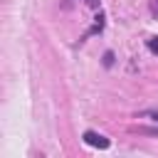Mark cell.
Masks as SVG:
<instances>
[{
  "instance_id": "cell-3",
  "label": "cell",
  "mask_w": 158,
  "mask_h": 158,
  "mask_svg": "<svg viewBox=\"0 0 158 158\" xmlns=\"http://www.w3.org/2000/svg\"><path fill=\"white\" fill-rule=\"evenodd\" d=\"M84 2H86L89 7H94V10H99V7H101V0H84Z\"/></svg>"
},
{
  "instance_id": "cell-6",
  "label": "cell",
  "mask_w": 158,
  "mask_h": 158,
  "mask_svg": "<svg viewBox=\"0 0 158 158\" xmlns=\"http://www.w3.org/2000/svg\"><path fill=\"white\" fill-rule=\"evenodd\" d=\"M151 118H153V121H158V111H151Z\"/></svg>"
},
{
  "instance_id": "cell-5",
  "label": "cell",
  "mask_w": 158,
  "mask_h": 158,
  "mask_svg": "<svg viewBox=\"0 0 158 158\" xmlns=\"http://www.w3.org/2000/svg\"><path fill=\"white\" fill-rule=\"evenodd\" d=\"M151 7H153V15L158 17V0H151Z\"/></svg>"
},
{
  "instance_id": "cell-1",
  "label": "cell",
  "mask_w": 158,
  "mask_h": 158,
  "mask_svg": "<svg viewBox=\"0 0 158 158\" xmlns=\"http://www.w3.org/2000/svg\"><path fill=\"white\" fill-rule=\"evenodd\" d=\"M84 143L91 146V148H99V151H106L111 146V141L104 133H96V131H84Z\"/></svg>"
},
{
  "instance_id": "cell-4",
  "label": "cell",
  "mask_w": 158,
  "mask_h": 158,
  "mask_svg": "<svg viewBox=\"0 0 158 158\" xmlns=\"http://www.w3.org/2000/svg\"><path fill=\"white\" fill-rule=\"evenodd\" d=\"M111 62H114V54H111V52H106V54H104V64H106V67H111Z\"/></svg>"
},
{
  "instance_id": "cell-2",
  "label": "cell",
  "mask_w": 158,
  "mask_h": 158,
  "mask_svg": "<svg viewBox=\"0 0 158 158\" xmlns=\"http://www.w3.org/2000/svg\"><path fill=\"white\" fill-rule=\"evenodd\" d=\"M148 49H151V52H153V54H158V35H156V37H151V40H148Z\"/></svg>"
}]
</instances>
